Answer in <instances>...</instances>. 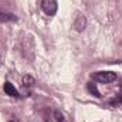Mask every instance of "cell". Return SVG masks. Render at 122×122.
Listing matches in <instances>:
<instances>
[{
	"label": "cell",
	"instance_id": "5",
	"mask_svg": "<svg viewBox=\"0 0 122 122\" xmlns=\"http://www.w3.org/2000/svg\"><path fill=\"white\" fill-rule=\"evenodd\" d=\"M16 20H17L16 14L0 10V23H10V21H16Z\"/></svg>",
	"mask_w": 122,
	"mask_h": 122
},
{
	"label": "cell",
	"instance_id": "2",
	"mask_svg": "<svg viewBox=\"0 0 122 122\" xmlns=\"http://www.w3.org/2000/svg\"><path fill=\"white\" fill-rule=\"evenodd\" d=\"M41 9L47 16H54L58 10V4L56 0H41Z\"/></svg>",
	"mask_w": 122,
	"mask_h": 122
},
{
	"label": "cell",
	"instance_id": "1",
	"mask_svg": "<svg viewBox=\"0 0 122 122\" xmlns=\"http://www.w3.org/2000/svg\"><path fill=\"white\" fill-rule=\"evenodd\" d=\"M91 78L94 81H98L102 84H109L117 80V74L114 71H98V72L91 74Z\"/></svg>",
	"mask_w": 122,
	"mask_h": 122
},
{
	"label": "cell",
	"instance_id": "3",
	"mask_svg": "<svg viewBox=\"0 0 122 122\" xmlns=\"http://www.w3.org/2000/svg\"><path fill=\"white\" fill-rule=\"evenodd\" d=\"M87 26V19L85 16H82L81 13H77L75 19H74V29L77 31H82Z\"/></svg>",
	"mask_w": 122,
	"mask_h": 122
},
{
	"label": "cell",
	"instance_id": "8",
	"mask_svg": "<svg viewBox=\"0 0 122 122\" xmlns=\"http://www.w3.org/2000/svg\"><path fill=\"white\" fill-rule=\"evenodd\" d=\"M53 117H54V121L56 122H67L65 118H64V115L61 114L60 111H54L53 112Z\"/></svg>",
	"mask_w": 122,
	"mask_h": 122
},
{
	"label": "cell",
	"instance_id": "7",
	"mask_svg": "<svg viewBox=\"0 0 122 122\" xmlns=\"http://www.w3.org/2000/svg\"><path fill=\"white\" fill-rule=\"evenodd\" d=\"M21 82H23L24 87H31V85L34 84V78H33L31 75H24L23 80H21Z\"/></svg>",
	"mask_w": 122,
	"mask_h": 122
},
{
	"label": "cell",
	"instance_id": "6",
	"mask_svg": "<svg viewBox=\"0 0 122 122\" xmlns=\"http://www.w3.org/2000/svg\"><path fill=\"white\" fill-rule=\"evenodd\" d=\"M87 88H88V91L91 92L94 97H97V98H101V97H102V95H101V92L98 91V88L95 87V84H94V82H88V84H87Z\"/></svg>",
	"mask_w": 122,
	"mask_h": 122
},
{
	"label": "cell",
	"instance_id": "4",
	"mask_svg": "<svg viewBox=\"0 0 122 122\" xmlns=\"http://www.w3.org/2000/svg\"><path fill=\"white\" fill-rule=\"evenodd\" d=\"M3 91L6 92L7 95H10V97H13V98H19L20 97V94L19 91L16 90V87L10 82V81H6L4 84H3Z\"/></svg>",
	"mask_w": 122,
	"mask_h": 122
}]
</instances>
